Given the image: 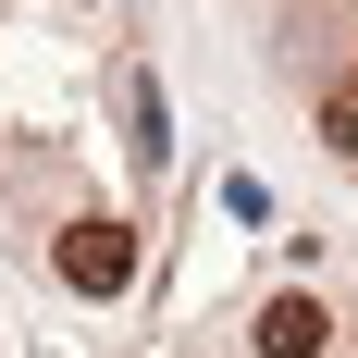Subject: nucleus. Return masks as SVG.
I'll list each match as a JSON object with an SVG mask.
<instances>
[{"label": "nucleus", "mask_w": 358, "mask_h": 358, "mask_svg": "<svg viewBox=\"0 0 358 358\" xmlns=\"http://www.w3.org/2000/svg\"><path fill=\"white\" fill-rule=\"evenodd\" d=\"M50 259H62L74 296H124L148 248H136V222H124V210H87V222H62V248H50Z\"/></svg>", "instance_id": "nucleus-1"}, {"label": "nucleus", "mask_w": 358, "mask_h": 358, "mask_svg": "<svg viewBox=\"0 0 358 358\" xmlns=\"http://www.w3.org/2000/svg\"><path fill=\"white\" fill-rule=\"evenodd\" d=\"M322 346H334L322 296H272V309H259V358H322Z\"/></svg>", "instance_id": "nucleus-2"}, {"label": "nucleus", "mask_w": 358, "mask_h": 358, "mask_svg": "<svg viewBox=\"0 0 358 358\" xmlns=\"http://www.w3.org/2000/svg\"><path fill=\"white\" fill-rule=\"evenodd\" d=\"M124 148H136V173L173 161V124H161V87H148V74H124Z\"/></svg>", "instance_id": "nucleus-3"}, {"label": "nucleus", "mask_w": 358, "mask_h": 358, "mask_svg": "<svg viewBox=\"0 0 358 358\" xmlns=\"http://www.w3.org/2000/svg\"><path fill=\"white\" fill-rule=\"evenodd\" d=\"M322 136H334V148H346V161H358V74H346V87H334V99H322Z\"/></svg>", "instance_id": "nucleus-4"}]
</instances>
